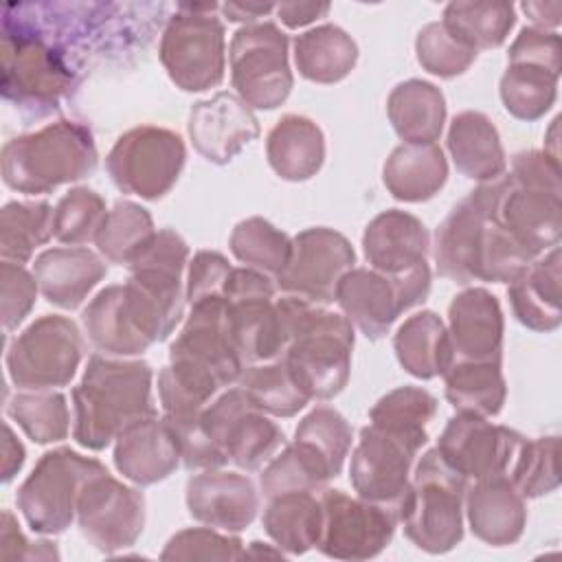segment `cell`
I'll use <instances>...</instances> for the list:
<instances>
[{"mask_svg":"<svg viewBox=\"0 0 562 562\" xmlns=\"http://www.w3.org/2000/svg\"><path fill=\"white\" fill-rule=\"evenodd\" d=\"M112 459L127 481L145 487L173 474L182 461V450L169 422L151 413L119 432Z\"/></svg>","mask_w":562,"mask_h":562,"instance_id":"cb8c5ba5","label":"cell"},{"mask_svg":"<svg viewBox=\"0 0 562 562\" xmlns=\"http://www.w3.org/2000/svg\"><path fill=\"white\" fill-rule=\"evenodd\" d=\"M437 397L413 384L397 386L382 395L369 411V424L380 426L419 450L428 443V424L437 413Z\"/></svg>","mask_w":562,"mask_h":562,"instance_id":"60d3db41","label":"cell"},{"mask_svg":"<svg viewBox=\"0 0 562 562\" xmlns=\"http://www.w3.org/2000/svg\"><path fill=\"white\" fill-rule=\"evenodd\" d=\"M81 323L99 353L132 358L151 347V342L143 338L127 318L121 283H112L99 290L81 312Z\"/></svg>","mask_w":562,"mask_h":562,"instance_id":"8d00e7d4","label":"cell"},{"mask_svg":"<svg viewBox=\"0 0 562 562\" xmlns=\"http://www.w3.org/2000/svg\"><path fill=\"white\" fill-rule=\"evenodd\" d=\"M446 143L457 171L470 180L490 182L507 171L501 134L483 112L463 110L454 114Z\"/></svg>","mask_w":562,"mask_h":562,"instance_id":"f546056e","label":"cell"},{"mask_svg":"<svg viewBox=\"0 0 562 562\" xmlns=\"http://www.w3.org/2000/svg\"><path fill=\"white\" fill-rule=\"evenodd\" d=\"M321 503L323 531L316 549L323 555L336 560H369L391 544L400 522L393 509L329 487L321 492Z\"/></svg>","mask_w":562,"mask_h":562,"instance_id":"2e32d148","label":"cell"},{"mask_svg":"<svg viewBox=\"0 0 562 562\" xmlns=\"http://www.w3.org/2000/svg\"><path fill=\"white\" fill-rule=\"evenodd\" d=\"M520 9L531 20V26L551 31L560 24L562 15V2H522Z\"/></svg>","mask_w":562,"mask_h":562,"instance_id":"94428289","label":"cell"},{"mask_svg":"<svg viewBox=\"0 0 562 562\" xmlns=\"http://www.w3.org/2000/svg\"><path fill=\"white\" fill-rule=\"evenodd\" d=\"M187 162L180 134L158 125L127 130L112 145L105 169L119 191L158 200L173 189Z\"/></svg>","mask_w":562,"mask_h":562,"instance_id":"4fadbf2b","label":"cell"},{"mask_svg":"<svg viewBox=\"0 0 562 562\" xmlns=\"http://www.w3.org/2000/svg\"><path fill=\"white\" fill-rule=\"evenodd\" d=\"M560 70L525 59H507L498 92L505 110L520 121H538L544 116L558 97Z\"/></svg>","mask_w":562,"mask_h":562,"instance_id":"f35d334b","label":"cell"},{"mask_svg":"<svg viewBox=\"0 0 562 562\" xmlns=\"http://www.w3.org/2000/svg\"><path fill=\"white\" fill-rule=\"evenodd\" d=\"M441 22L452 35L479 53L505 44L516 24V9L505 0H454L446 4Z\"/></svg>","mask_w":562,"mask_h":562,"instance_id":"ab89813d","label":"cell"},{"mask_svg":"<svg viewBox=\"0 0 562 562\" xmlns=\"http://www.w3.org/2000/svg\"><path fill=\"white\" fill-rule=\"evenodd\" d=\"M108 470L99 459L83 457L72 448H55L40 457L15 494L26 525L42 536L64 533L77 518L83 485Z\"/></svg>","mask_w":562,"mask_h":562,"instance_id":"30bf717a","label":"cell"},{"mask_svg":"<svg viewBox=\"0 0 562 562\" xmlns=\"http://www.w3.org/2000/svg\"><path fill=\"white\" fill-rule=\"evenodd\" d=\"M187 509L209 527L237 533L257 518L261 498L255 483L239 472L202 470L187 481Z\"/></svg>","mask_w":562,"mask_h":562,"instance_id":"603a6c76","label":"cell"},{"mask_svg":"<svg viewBox=\"0 0 562 562\" xmlns=\"http://www.w3.org/2000/svg\"><path fill=\"white\" fill-rule=\"evenodd\" d=\"M277 305L285 325L283 360L310 400H331L349 382L353 325L325 305L283 294Z\"/></svg>","mask_w":562,"mask_h":562,"instance_id":"277c9868","label":"cell"},{"mask_svg":"<svg viewBox=\"0 0 562 562\" xmlns=\"http://www.w3.org/2000/svg\"><path fill=\"white\" fill-rule=\"evenodd\" d=\"M228 248L244 266L277 279L290 259L292 237L272 222L255 215L235 224L228 237Z\"/></svg>","mask_w":562,"mask_h":562,"instance_id":"f6af8a7d","label":"cell"},{"mask_svg":"<svg viewBox=\"0 0 562 562\" xmlns=\"http://www.w3.org/2000/svg\"><path fill=\"white\" fill-rule=\"evenodd\" d=\"M189 259L187 241L171 228H160L127 266L123 305L136 331L151 345L167 340L184 312L182 272Z\"/></svg>","mask_w":562,"mask_h":562,"instance_id":"52a82bcc","label":"cell"},{"mask_svg":"<svg viewBox=\"0 0 562 562\" xmlns=\"http://www.w3.org/2000/svg\"><path fill=\"white\" fill-rule=\"evenodd\" d=\"M215 2L178 4L169 18L158 57L176 88L184 92H202L222 83L226 70L224 24L213 11Z\"/></svg>","mask_w":562,"mask_h":562,"instance_id":"9c48e42d","label":"cell"},{"mask_svg":"<svg viewBox=\"0 0 562 562\" xmlns=\"http://www.w3.org/2000/svg\"><path fill=\"white\" fill-rule=\"evenodd\" d=\"M428 292V261L402 274H384L373 268L353 266L338 281L334 301L360 334L369 340H380L404 312L424 303Z\"/></svg>","mask_w":562,"mask_h":562,"instance_id":"8fae6325","label":"cell"},{"mask_svg":"<svg viewBox=\"0 0 562 562\" xmlns=\"http://www.w3.org/2000/svg\"><path fill=\"white\" fill-rule=\"evenodd\" d=\"M86 353L75 321L44 314L18 334L7 349V373L20 391H53L70 384Z\"/></svg>","mask_w":562,"mask_h":562,"instance_id":"7c38bea8","label":"cell"},{"mask_svg":"<svg viewBox=\"0 0 562 562\" xmlns=\"http://www.w3.org/2000/svg\"><path fill=\"white\" fill-rule=\"evenodd\" d=\"M288 35L274 22L244 24L231 40V81L237 97L255 110H274L292 92Z\"/></svg>","mask_w":562,"mask_h":562,"instance_id":"5bb4252c","label":"cell"},{"mask_svg":"<svg viewBox=\"0 0 562 562\" xmlns=\"http://www.w3.org/2000/svg\"><path fill=\"white\" fill-rule=\"evenodd\" d=\"M454 360L503 362L505 318L498 299L485 288H465L448 307Z\"/></svg>","mask_w":562,"mask_h":562,"instance_id":"d4e9b609","label":"cell"},{"mask_svg":"<svg viewBox=\"0 0 562 562\" xmlns=\"http://www.w3.org/2000/svg\"><path fill=\"white\" fill-rule=\"evenodd\" d=\"M415 55L426 72L439 79H452L463 75L474 64L479 53L452 35L439 20L426 24L417 33Z\"/></svg>","mask_w":562,"mask_h":562,"instance_id":"681fc988","label":"cell"},{"mask_svg":"<svg viewBox=\"0 0 562 562\" xmlns=\"http://www.w3.org/2000/svg\"><path fill=\"white\" fill-rule=\"evenodd\" d=\"M274 279L241 266L233 268L224 296L228 329L244 364L270 362L285 351V325L274 299Z\"/></svg>","mask_w":562,"mask_h":562,"instance_id":"9a60e30c","label":"cell"},{"mask_svg":"<svg viewBox=\"0 0 562 562\" xmlns=\"http://www.w3.org/2000/svg\"><path fill=\"white\" fill-rule=\"evenodd\" d=\"M0 544L2 558H18V560H46V558H59L57 549L53 542L48 540H40V542H29L18 525V520L13 518V514L9 509L2 512V525H0Z\"/></svg>","mask_w":562,"mask_h":562,"instance_id":"9f6ffc18","label":"cell"},{"mask_svg":"<svg viewBox=\"0 0 562 562\" xmlns=\"http://www.w3.org/2000/svg\"><path fill=\"white\" fill-rule=\"evenodd\" d=\"M176 437L187 470H215L231 461L252 472L285 446L283 430L270 415L255 408L239 386L211 400L195 426Z\"/></svg>","mask_w":562,"mask_h":562,"instance_id":"7a4b0ae2","label":"cell"},{"mask_svg":"<svg viewBox=\"0 0 562 562\" xmlns=\"http://www.w3.org/2000/svg\"><path fill=\"white\" fill-rule=\"evenodd\" d=\"M233 268L235 266H231L228 259L217 250L195 252L187 270V285H184L187 303L193 305L202 299L224 296Z\"/></svg>","mask_w":562,"mask_h":562,"instance_id":"db71d44e","label":"cell"},{"mask_svg":"<svg viewBox=\"0 0 562 562\" xmlns=\"http://www.w3.org/2000/svg\"><path fill=\"white\" fill-rule=\"evenodd\" d=\"M263 542L255 540L250 542V551H246V555H274V558H283V551L277 547V549H268V547H261Z\"/></svg>","mask_w":562,"mask_h":562,"instance_id":"6125c7cd","label":"cell"},{"mask_svg":"<svg viewBox=\"0 0 562 562\" xmlns=\"http://www.w3.org/2000/svg\"><path fill=\"white\" fill-rule=\"evenodd\" d=\"M525 435L487 417L457 413L443 426L437 450L468 483L507 474Z\"/></svg>","mask_w":562,"mask_h":562,"instance_id":"ffe728a7","label":"cell"},{"mask_svg":"<svg viewBox=\"0 0 562 562\" xmlns=\"http://www.w3.org/2000/svg\"><path fill=\"white\" fill-rule=\"evenodd\" d=\"M189 307L182 329L169 345V360L191 362L215 375L222 386L237 384L246 364L228 329L226 296L202 299Z\"/></svg>","mask_w":562,"mask_h":562,"instance_id":"44dd1931","label":"cell"},{"mask_svg":"<svg viewBox=\"0 0 562 562\" xmlns=\"http://www.w3.org/2000/svg\"><path fill=\"white\" fill-rule=\"evenodd\" d=\"M294 437L314 443L338 470H342L351 452L353 428L336 408L316 406L299 422Z\"/></svg>","mask_w":562,"mask_h":562,"instance_id":"816d5d0a","label":"cell"},{"mask_svg":"<svg viewBox=\"0 0 562 562\" xmlns=\"http://www.w3.org/2000/svg\"><path fill=\"white\" fill-rule=\"evenodd\" d=\"M77 525L94 549L103 553L123 551L145 529V496L103 470L79 494Z\"/></svg>","mask_w":562,"mask_h":562,"instance_id":"ac0fdd59","label":"cell"},{"mask_svg":"<svg viewBox=\"0 0 562 562\" xmlns=\"http://www.w3.org/2000/svg\"><path fill=\"white\" fill-rule=\"evenodd\" d=\"M222 13L228 18V22H241V24H255L257 18H263L277 9L272 2H226L220 4Z\"/></svg>","mask_w":562,"mask_h":562,"instance_id":"91938a15","label":"cell"},{"mask_svg":"<svg viewBox=\"0 0 562 562\" xmlns=\"http://www.w3.org/2000/svg\"><path fill=\"white\" fill-rule=\"evenodd\" d=\"M386 114L404 143H435L446 123V97L426 79H406L391 90Z\"/></svg>","mask_w":562,"mask_h":562,"instance_id":"e575fe53","label":"cell"},{"mask_svg":"<svg viewBox=\"0 0 562 562\" xmlns=\"http://www.w3.org/2000/svg\"><path fill=\"white\" fill-rule=\"evenodd\" d=\"M364 259L373 270L402 274L426 261L430 235L419 217L402 209L378 213L362 233Z\"/></svg>","mask_w":562,"mask_h":562,"instance_id":"4316f807","label":"cell"},{"mask_svg":"<svg viewBox=\"0 0 562 562\" xmlns=\"http://www.w3.org/2000/svg\"><path fill=\"white\" fill-rule=\"evenodd\" d=\"M393 351L402 369L419 380L443 375L454 360L448 325L432 310L415 312L397 327Z\"/></svg>","mask_w":562,"mask_h":562,"instance_id":"d6a6232c","label":"cell"},{"mask_svg":"<svg viewBox=\"0 0 562 562\" xmlns=\"http://www.w3.org/2000/svg\"><path fill=\"white\" fill-rule=\"evenodd\" d=\"M558 435L522 439L507 476L525 498H540L558 490Z\"/></svg>","mask_w":562,"mask_h":562,"instance_id":"7dc6e473","label":"cell"},{"mask_svg":"<svg viewBox=\"0 0 562 562\" xmlns=\"http://www.w3.org/2000/svg\"><path fill=\"white\" fill-rule=\"evenodd\" d=\"M33 274L42 296L61 310H77L108 274L105 261L83 246L48 248L35 257Z\"/></svg>","mask_w":562,"mask_h":562,"instance_id":"83f0119b","label":"cell"},{"mask_svg":"<svg viewBox=\"0 0 562 562\" xmlns=\"http://www.w3.org/2000/svg\"><path fill=\"white\" fill-rule=\"evenodd\" d=\"M496 182H481L441 220L432 257L437 272L459 285L472 281L509 283L533 259L494 213Z\"/></svg>","mask_w":562,"mask_h":562,"instance_id":"6da1fadb","label":"cell"},{"mask_svg":"<svg viewBox=\"0 0 562 562\" xmlns=\"http://www.w3.org/2000/svg\"><path fill=\"white\" fill-rule=\"evenodd\" d=\"M154 235L156 226L145 206L132 200H116L108 211L94 244L110 263L127 268Z\"/></svg>","mask_w":562,"mask_h":562,"instance_id":"7bdbcfd3","label":"cell"},{"mask_svg":"<svg viewBox=\"0 0 562 562\" xmlns=\"http://www.w3.org/2000/svg\"><path fill=\"white\" fill-rule=\"evenodd\" d=\"M187 127L195 151L213 165L231 162L261 132L252 108L226 90L195 101Z\"/></svg>","mask_w":562,"mask_h":562,"instance_id":"7402d4cb","label":"cell"},{"mask_svg":"<svg viewBox=\"0 0 562 562\" xmlns=\"http://www.w3.org/2000/svg\"><path fill=\"white\" fill-rule=\"evenodd\" d=\"M507 59L538 61V64L560 70L562 68V46H560L558 31L522 26L509 46Z\"/></svg>","mask_w":562,"mask_h":562,"instance_id":"11a10c76","label":"cell"},{"mask_svg":"<svg viewBox=\"0 0 562 562\" xmlns=\"http://www.w3.org/2000/svg\"><path fill=\"white\" fill-rule=\"evenodd\" d=\"M329 2H281L277 4V15L288 29H301L312 24L318 18H325L329 13Z\"/></svg>","mask_w":562,"mask_h":562,"instance_id":"6f0895ef","label":"cell"},{"mask_svg":"<svg viewBox=\"0 0 562 562\" xmlns=\"http://www.w3.org/2000/svg\"><path fill=\"white\" fill-rule=\"evenodd\" d=\"M154 371L138 358L92 353L72 389V437L81 448L103 450L132 422L156 413L151 400Z\"/></svg>","mask_w":562,"mask_h":562,"instance_id":"3957f363","label":"cell"},{"mask_svg":"<svg viewBox=\"0 0 562 562\" xmlns=\"http://www.w3.org/2000/svg\"><path fill=\"white\" fill-rule=\"evenodd\" d=\"M266 501L261 522L283 553L303 555L318 544L323 531L321 492H281Z\"/></svg>","mask_w":562,"mask_h":562,"instance_id":"836d02e7","label":"cell"},{"mask_svg":"<svg viewBox=\"0 0 562 562\" xmlns=\"http://www.w3.org/2000/svg\"><path fill=\"white\" fill-rule=\"evenodd\" d=\"M97 162L99 151L88 125L59 119L4 143L2 180L18 193H50L92 176Z\"/></svg>","mask_w":562,"mask_h":562,"instance_id":"8992f818","label":"cell"},{"mask_svg":"<svg viewBox=\"0 0 562 562\" xmlns=\"http://www.w3.org/2000/svg\"><path fill=\"white\" fill-rule=\"evenodd\" d=\"M7 415L35 443L61 441L70 430L66 395L57 391H18L7 402Z\"/></svg>","mask_w":562,"mask_h":562,"instance_id":"bcb514c9","label":"cell"},{"mask_svg":"<svg viewBox=\"0 0 562 562\" xmlns=\"http://www.w3.org/2000/svg\"><path fill=\"white\" fill-rule=\"evenodd\" d=\"M527 498L507 474L472 481L465 490V516L472 533L490 547H509L527 527Z\"/></svg>","mask_w":562,"mask_h":562,"instance_id":"484cf974","label":"cell"},{"mask_svg":"<svg viewBox=\"0 0 562 562\" xmlns=\"http://www.w3.org/2000/svg\"><path fill=\"white\" fill-rule=\"evenodd\" d=\"M353 263L356 250L342 233L314 226L292 237L290 259L274 281L283 294L327 305Z\"/></svg>","mask_w":562,"mask_h":562,"instance_id":"e0dca14e","label":"cell"},{"mask_svg":"<svg viewBox=\"0 0 562 562\" xmlns=\"http://www.w3.org/2000/svg\"><path fill=\"white\" fill-rule=\"evenodd\" d=\"M105 215V202L94 189L75 187L53 211V237L66 246L94 241Z\"/></svg>","mask_w":562,"mask_h":562,"instance_id":"c3c4849f","label":"cell"},{"mask_svg":"<svg viewBox=\"0 0 562 562\" xmlns=\"http://www.w3.org/2000/svg\"><path fill=\"white\" fill-rule=\"evenodd\" d=\"M24 446L22 441L15 437L13 428L9 424H4V439H2V483H9L20 468L24 465Z\"/></svg>","mask_w":562,"mask_h":562,"instance_id":"680465c9","label":"cell"},{"mask_svg":"<svg viewBox=\"0 0 562 562\" xmlns=\"http://www.w3.org/2000/svg\"><path fill=\"white\" fill-rule=\"evenodd\" d=\"M237 386L246 393L255 408L272 417H294L310 402L283 358L246 364Z\"/></svg>","mask_w":562,"mask_h":562,"instance_id":"b9f144b4","label":"cell"},{"mask_svg":"<svg viewBox=\"0 0 562 562\" xmlns=\"http://www.w3.org/2000/svg\"><path fill=\"white\" fill-rule=\"evenodd\" d=\"M468 481L430 448L411 476L408 494L400 507L406 538L422 551L439 555L452 551L463 538V503Z\"/></svg>","mask_w":562,"mask_h":562,"instance_id":"ba28073f","label":"cell"},{"mask_svg":"<svg viewBox=\"0 0 562 562\" xmlns=\"http://www.w3.org/2000/svg\"><path fill=\"white\" fill-rule=\"evenodd\" d=\"M266 158L281 180H310L325 162V134L312 119L285 114L268 132Z\"/></svg>","mask_w":562,"mask_h":562,"instance_id":"4dcf8cb0","label":"cell"},{"mask_svg":"<svg viewBox=\"0 0 562 562\" xmlns=\"http://www.w3.org/2000/svg\"><path fill=\"white\" fill-rule=\"evenodd\" d=\"M441 378L446 382V400L457 413L494 417L505 406L507 382L503 362L452 360Z\"/></svg>","mask_w":562,"mask_h":562,"instance_id":"74e56055","label":"cell"},{"mask_svg":"<svg viewBox=\"0 0 562 562\" xmlns=\"http://www.w3.org/2000/svg\"><path fill=\"white\" fill-rule=\"evenodd\" d=\"M446 180L448 160L437 143H402L382 167V182L400 202H426L443 189Z\"/></svg>","mask_w":562,"mask_h":562,"instance_id":"1f68e13d","label":"cell"},{"mask_svg":"<svg viewBox=\"0 0 562 562\" xmlns=\"http://www.w3.org/2000/svg\"><path fill=\"white\" fill-rule=\"evenodd\" d=\"M358 61L356 40L336 24H321L294 37V64L314 83L342 81Z\"/></svg>","mask_w":562,"mask_h":562,"instance_id":"d590c367","label":"cell"},{"mask_svg":"<svg viewBox=\"0 0 562 562\" xmlns=\"http://www.w3.org/2000/svg\"><path fill=\"white\" fill-rule=\"evenodd\" d=\"M37 279L22 263H0V299H2V329L11 334L33 310L37 299Z\"/></svg>","mask_w":562,"mask_h":562,"instance_id":"f5cc1de1","label":"cell"},{"mask_svg":"<svg viewBox=\"0 0 562 562\" xmlns=\"http://www.w3.org/2000/svg\"><path fill=\"white\" fill-rule=\"evenodd\" d=\"M507 296L514 316L531 331H553L562 323L560 310V248L553 246L536 257L509 281Z\"/></svg>","mask_w":562,"mask_h":562,"instance_id":"f1b7e54d","label":"cell"},{"mask_svg":"<svg viewBox=\"0 0 562 562\" xmlns=\"http://www.w3.org/2000/svg\"><path fill=\"white\" fill-rule=\"evenodd\" d=\"M11 7L18 15L2 18V97L22 114L42 119L77 90L79 75L70 53L33 26L18 4Z\"/></svg>","mask_w":562,"mask_h":562,"instance_id":"5b68a950","label":"cell"},{"mask_svg":"<svg viewBox=\"0 0 562 562\" xmlns=\"http://www.w3.org/2000/svg\"><path fill=\"white\" fill-rule=\"evenodd\" d=\"M246 555L237 536L215 527H191L173 533L160 558L162 560H239Z\"/></svg>","mask_w":562,"mask_h":562,"instance_id":"f907efd6","label":"cell"},{"mask_svg":"<svg viewBox=\"0 0 562 562\" xmlns=\"http://www.w3.org/2000/svg\"><path fill=\"white\" fill-rule=\"evenodd\" d=\"M419 448L380 428L364 426L351 450L349 481L356 494L375 505L389 507L400 518V507L411 487V470Z\"/></svg>","mask_w":562,"mask_h":562,"instance_id":"d6986e66","label":"cell"},{"mask_svg":"<svg viewBox=\"0 0 562 562\" xmlns=\"http://www.w3.org/2000/svg\"><path fill=\"white\" fill-rule=\"evenodd\" d=\"M53 206L48 202H7L0 211L2 261L26 263L53 237Z\"/></svg>","mask_w":562,"mask_h":562,"instance_id":"ee69618b","label":"cell"}]
</instances>
